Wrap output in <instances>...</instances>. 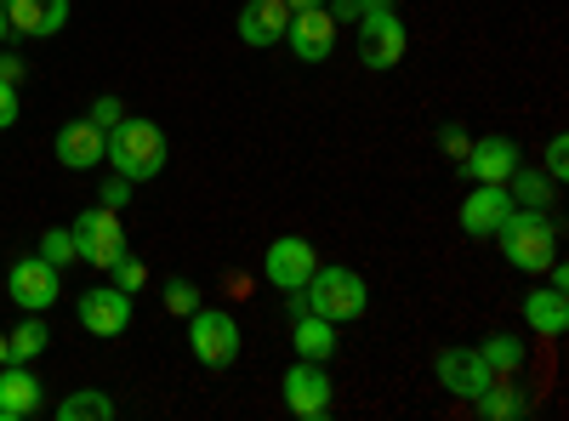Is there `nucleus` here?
<instances>
[{"mask_svg": "<svg viewBox=\"0 0 569 421\" xmlns=\"http://www.w3.org/2000/svg\"><path fill=\"white\" fill-rule=\"evenodd\" d=\"M7 126H18V86L0 80V131H7Z\"/></svg>", "mask_w": 569, "mask_h": 421, "instance_id": "obj_33", "label": "nucleus"}, {"mask_svg": "<svg viewBox=\"0 0 569 421\" xmlns=\"http://www.w3.org/2000/svg\"><path fill=\"white\" fill-rule=\"evenodd\" d=\"M7 297L23 308V313H46L58 297H63V268H52L40 251L34 257H18L7 268Z\"/></svg>", "mask_w": 569, "mask_h": 421, "instance_id": "obj_7", "label": "nucleus"}, {"mask_svg": "<svg viewBox=\"0 0 569 421\" xmlns=\"http://www.w3.org/2000/svg\"><path fill=\"white\" fill-rule=\"evenodd\" d=\"M131 313H137V297H126L120 285H98V291L80 297V324L91 337H126Z\"/></svg>", "mask_w": 569, "mask_h": 421, "instance_id": "obj_13", "label": "nucleus"}, {"mask_svg": "<svg viewBox=\"0 0 569 421\" xmlns=\"http://www.w3.org/2000/svg\"><path fill=\"white\" fill-rule=\"evenodd\" d=\"M525 324H530L536 337H563V331H569V297H563L558 285L530 291V297H525Z\"/></svg>", "mask_w": 569, "mask_h": 421, "instance_id": "obj_19", "label": "nucleus"}, {"mask_svg": "<svg viewBox=\"0 0 569 421\" xmlns=\"http://www.w3.org/2000/svg\"><path fill=\"white\" fill-rule=\"evenodd\" d=\"M40 404H46V388L34 377V364H18V359L0 364V421H29L40 415Z\"/></svg>", "mask_w": 569, "mask_h": 421, "instance_id": "obj_16", "label": "nucleus"}, {"mask_svg": "<svg viewBox=\"0 0 569 421\" xmlns=\"http://www.w3.org/2000/svg\"><path fill=\"white\" fill-rule=\"evenodd\" d=\"M0 80H7V86L23 80V58H18V52H0Z\"/></svg>", "mask_w": 569, "mask_h": 421, "instance_id": "obj_35", "label": "nucleus"}, {"mask_svg": "<svg viewBox=\"0 0 569 421\" xmlns=\"http://www.w3.org/2000/svg\"><path fill=\"white\" fill-rule=\"evenodd\" d=\"M410 52V34H405V18L399 12H376V18H359V63L388 74L399 69Z\"/></svg>", "mask_w": 569, "mask_h": 421, "instance_id": "obj_9", "label": "nucleus"}, {"mask_svg": "<svg viewBox=\"0 0 569 421\" xmlns=\"http://www.w3.org/2000/svg\"><path fill=\"white\" fill-rule=\"evenodd\" d=\"M52 154H58L63 171H98L103 154H109V131L91 126V120H69V126H58V137H52Z\"/></svg>", "mask_w": 569, "mask_h": 421, "instance_id": "obj_12", "label": "nucleus"}, {"mask_svg": "<svg viewBox=\"0 0 569 421\" xmlns=\"http://www.w3.org/2000/svg\"><path fill=\"white\" fill-rule=\"evenodd\" d=\"M109 273H114V285H120V291H126V297H137V291H142V285H149V268H142V262H137V257H131V251H120V257H114V268H109Z\"/></svg>", "mask_w": 569, "mask_h": 421, "instance_id": "obj_28", "label": "nucleus"}, {"mask_svg": "<svg viewBox=\"0 0 569 421\" xmlns=\"http://www.w3.org/2000/svg\"><path fill=\"white\" fill-rule=\"evenodd\" d=\"M496 245L501 257L518 268V273H547L558 262V222L547 211H530V206H512V217L496 228Z\"/></svg>", "mask_w": 569, "mask_h": 421, "instance_id": "obj_2", "label": "nucleus"}, {"mask_svg": "<svg viewBox=\"0 0 569 421\" xmlns=\"http://www.w3.org/2000/svg\"><path fill=\"white\" fill-rule=\"evenodd\" d=\"M376 12H399L393 0H359V18H376Z\"/></svg>", "mask_w": 569, "mask_h": 421, "instance_id": "obj_36", "label": "nucleus"}, {"mask_svg": "<svg viewBox=\"0 0 569 421\" xmlns=\"http://www.w3.org/2000/svg\"><path fill=\"white\" fill-rule=\"evenodd\" d=\"M325 12L337 23H359V0H325Z\"/></svg>", "mask_w": 569, "mask_h": 421, "instance_id": "obj_34", "label": "nucleus"}, {"mask_svg": "<svg viewBox=\"0 0 569 421\" xmlns=\"http://www.w3.org/2000/svg\"><path fill=\"white\" fill-rule=\"evenodd\" d=\"M313 268H319V251L302 240V233H279V240L262 251V279H268L273 291H284V297L302 291L308 279H313Z\"/></svg>", "mask_w": 569, "mask_h": 421, "instance_id": "obj_8", "label": "nucleus"}, {"mask_svg": "<svg viewBox=\"0 0 569 421\" xmlns=\"http://www.w3.org/2000/svg\"><path fill=\"white\" fill-rule=\"evenodd\" d=\"M0 7H7V23L18 34H34V40L58 34L69 23V0H0Z\"/></svg>", "mask_w": 569, "mask_h": 421, "instance_id": "obj_18", "label": "nucleus"}, {"mask_svg": "<svg viewBox=\"0 0 569 421\" xmlns=\"http://www.w3.org/2000/svg\"><path fill=\"white\" fill-rule=\"evenodd\" d=\"M160 302H166V313H194L206 297H200V285H194V279H166V291H160Z\"/></svg>", "mask_w": 569, "mask_h": 421, "instance_id": "obj_27", "label": "nucleus"}, {"mask_svg": "<svg viewBox=\"0 0 569 421\" xmlns=\"http://www.w3.org/2000/svg\"><path fill=\"white\" fill-rule=\"evenodd\" d=\"M433 377L445 382L450 399H467V404H472V399H479V393L496 382V370L485 364L479 348H445V353L433 359Z\"/></svg>", "mask_w": 569, "mask_h": 421, "instance_id": "obj_10", "label": "nucleus"}, {"mask_svg": "<svg viewBox=\"0 0 569 421\" xmlns=\"http://www.w3.org/2000/svg\"><path fill=\"white\" fill-rule=\"evenodd\" d=\"M69 233H74V257L86 262V268H114V257L126 251V222H120V211H109V206H86L74 222H69Z\"/></svg>", "mask_w": 569, "mask_h": 421, "instance_id": "obj_5", "label": "nucleus"}, {"mask_svg": "<svg viewBox=\"0 0 569 421\" xmlns=\"http://www.w3.org/2000/svg\"><path fill=\"white\" fill-rule=\"evenodd\" d=\"M246 337H240V319H233L228 308H211L200 302L194 313H188V353H194L206 370H228L233 359H240Z\"/></svg>", "mask_w": 569, "mask_h": 421, "instance_id": "obj_4", "label": "nucleus"}, {"mask_svg": "<svg viewBox=\"0 0 569 421\" xmlns=\"http://www.w3.org/2000/svg\"><path fill=\"white\" fill-rule=\"evenodd\" d=\"M284 46H291V58H297V63H325L330 52H337V18H330L325 7H313V12H291Z\"/></svg>", "mask_w": 569, "mask_h": 421, "instance_id": "obj_15", "label": "nucleus"}, {"mask_svg": "<svg viewBox=\"0 0 569 421\" xmlns=\"http://www.w3.org/2000/svg\"><path fill=\"white\" fill-rule=\"evenodd\" d=\"M131 189H137V182H131V177H120V171H109V177H103V189H98V206H109V211H126V200H131Z\"/></svg>", "mask_w": 569, "mask_h": 421, "instance_id": "obj_30", "label": "nucleus"}, {"mask_svg": "<svg viewBox=\"0 0 569 421\" xmlns=\"http://www.w3.org/2000/svg\"><path fill=\"white\" fill-rule=\"evenodd\" d=\"M479 353H485V364L496 370V377H518V370H525V359H530V348L518 342V337H507V331H490V337L479 342Z\"/></svg>", "mask_w": 569, "mask_h": 421, "instance_id": "obj_24", "label": "nucleus"}, {"mask_svg": "<svg viewBox=\"0 0 569 421\" xmlns=\"http://www.w3.org/2000/svg\"><path fill=\"white\" fill-rule=\"evenodd\" d=\"M291 12H313V7H325V0H284Z\"/></svg>", "mask_w": 569, "mask_h": 421, "instance_id": "obj_37", "label": "nucleus"}, {"mask_svg": "<svg viewBox=\"0 0 569 421\" xmlns=\"http://www.w3.org/2000/svg\"><path fill=\"white\" fill-rule=\"evenodd\" d=\"M291 348H297V359H337V348H342V337H337V324L330 319H319V313H297V324H291Z\"/></svg>", "mask_w": 569, "mask_h": 421, "instance_id": "obj_20", "label": "nucleus"}, {"mask_svg": "<svg viewBox=\"0 0 569 421\" xmlns=\"http://www.w3.org/2000/svg\"><path fill=\"white\" fill-rule=\"evenodd\" d=\"M166 160H171V143H166V131H160L154 120L126 114V120L109 131V154H103L109 171H120V177H131V182H154V177L166 171Z\"/></svg>", "mask_w": 569, "mask_h": 421, "instance_id": "obj_1", "label": "nucleus"}, {"mask_svg": "<svg viewBox=\"0 0 569 421\" xmlns=\"http://www.w3.org/2000/svg\"><path fill=\"white\" fill-rule=\"evenodd\" d=\"M541 171H547L552 182H563V177H569V137H563V131H558L552 143H547V160H541Z\"/></svg>", "mask_w": 569, "mask_h": 421, "instance_id": "obj_31", "label": "nucleus"}, {"mask_svg": "<svg viewBox=\"0 0 569 421\" xmlns=\"http://www.w3.org/2000/svg\"><path fill=\"white\" fill-rule=\"evenodd\" d=\"M46 342H52V331H46V319H40V313H23L18 331H7V359L34 364V359L46 353Z\"/></svg>", "mask_w": 569, "mask_h": 421, "instance_id": "obj_25", "label": "nucleus"}, {"mask_svg": "<svg viewBox=\"0 0 569 421\" xmlns=\"http://www.w3.org/2000/svg\"><path fill=\"white\" fill-rule=\"evenodd\" d=\"M518 166H525V149L512 143V137H472V149H467V160L456 166L467 182H507Z\"/></svg>", "mask_w": 569, "mask_h": 421, "instance_id": "obj_11", "label": "nucleus"}, {"mask_svg": "<svg viewBox=\"0 0 569 421\" xmlns=\"http://www.w3.org/2000/svg\"><path fill=\"white\" fill-rule=\"evenodd\" d=\"M0 364H7V331H0Z\"/></svg>", "mask_w": 569, "mask_h": 421, "instance_id": "obj_39", "label": "nucleus"}, {"mask_svg": "<svg viewBox=\"0 0 569 421\" xmlns=\"http://www.w3.org/2000/svg\"><path fill=\"white\" fill-rule=\"evenodd\" d=\"M58 421H114L120 415V404L109 399V393H98V388H80V393H69V399H58V410H52Z\"/></svg>", "mask_w": 569, "mask_h": 421, "instance_id": "obj_23", "label": "nucleus"}, {"mask_svg": "<svg viewBox=\"0 0 569 421\" xmlns=\"http://www.w3.org/2000/svg\"><path fill=\"white\" fill-rule=\"evenodd\" d=\"M7 34H12V23H7V7H0V46H7Z\"/></svg>", "mask_w": 569, "mask_h": 421, "instance_id": "obj_38", "label": "nucleus"}, {"mask_svg": "<svg viewBox=\"0 0 569 421\" xmlns=\"http://www.w3.org/2000/svg\"><path fill=\"white\" fill-rule=\"evenodd\" d=\"M233 29H240L246 46L268 52V46H279L284 29H291V7H284V0H246L240 18H233Z\"/></svg>", "mask_w": 569, "mask_h": 421, "instance_id": "obj_17", "label": "nucleus"}, {"mask_svg": "<svg viewBox=\"0 0 569 421\" xmlns=\"http://www.w3.org/2000/svg\"><path fill=\"white\" fill-rule=\"evenodd\" d=\"M86 120H91V126H103V131H114V126L126 120V103H120V98H109V91H103V98L91 103V114H86Z\"/></svg>", "mask_w": 569, "mask_h": 421, "instance_id": "obj_32", "label": "nucleus"}, {"mask_svg": "<svg viewBox=\"0 0 569 421\" xmlns=\"http://www.w3.org/2000/svg\"><path fill=\"white\" fill-rule=\"evenodd\" d=\"M472 410H479L485 421H525L530 415V399H525V388H518V382L496 377L479 399H472Z\"/></svg>", "mask_w": 569, "mask_h": 421, "instance_id": "obj_21", "label": "nucleus"}, {"mask_svg": "<svg viewBox=\"0 0 569 421\" xmlns=\"http://www.w3.org/2000/svg\"><path fill=\"white\" fill-rule=\"evenodd\" d=\"M507 217H512L507 182H472V194L461 200V233H472V240H496V228Z\"/></svg>", "mask_w": 569, "mask_h": 421, "instance_id": "obj_14", "label": "nucleus"}, {"mask_svg": "<svg viewBox=\"0 0 569 421\" xmlns=\"http://www.w3.org/2000/svg\"><path fill=\"white\" fill-rule=\"evenodd\" d=\"M472 149V131L467 126H439V154H450V166H461Z\"/></svg>", "mask_w": 569, "mask_h": 421, "instance_id": "obj_29", "label": "nucleus"}, {"mask_svg": "<svg viewBox=\"0 0 569 421\" xmlns=\"http://www.w3.org/2000/svg\"><path fill=\"white\" fill-rule=\"evenodd\" d=\"M279 399H284V410H291L297 421H325L330 410H337V382L325 377L319 359H297L279 377Z\"/></svg>", "mask_w": 569, "mask_h": 421, "instance_id": "obj_6", "label": "nucleus"}, {"mask_svg": "<svg viewBox=\"0 0 569 421\" xmlns=\"http://www.w3.org/2000/svg\"><path fill=\"white\" fill-rule=\"evenodd\" d=\"M507 194H512V206H530V211H552V194H558V182L547 177V171H536L530 160L518 166L512 177H507Z\"/></svg>", "mask_w": 569, "mask_h": 421, "instance_id": "obj_22", "label": "nucleus"}, {"mask_svg": "<svg viewBox=\"0 0 569 421\" xmlns=\"http://www.w3.org/2000/svg\"><path fill=\"white\" fill-rule=\"evenodd\" d=\"M34 251L52 262V268H69V262H74V233H69V228H46L40 240H34Z\"/></svg>", "mask_w": 569, "mask_h": 421, "instance_id": "obj_26", "label": "nucleus"}, {"mask_svg": "<svg viewBox=\"0 0 569 421\" xmlns=\"http://www.w3.org/2000/svg\"><path fill=\"white\" fill-rule=\"evenodd\" d=\"M370 308V291L353 268H313V279L302 285V313H319L330 324H353Z\"/></svg>", "mask_w": 569, "mask_h": 421, "instance_id": "obj_3", "label": "nucleus"}]
</instances>
